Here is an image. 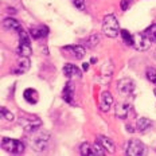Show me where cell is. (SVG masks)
<instances>
[{
	"instance_id": "obj_1",
	"label": "cell",
	"mask_w": 156,
	"mask_h": 156,
	"mask_svg": "<svg viewBox=\"0 0 156 156\" xmlns=\"http://www.w3.org/2000/svg\"><path fill=\"white\" fill-rule=\"evenodd\" d=\"M30 145L35 151L43 152L48 148V143H50V133L44 131H35L31 133V137H28Z\"/></svg>"
},
{
	"instance_id": "obj_2",
	"label": "cell",
	"mask_w": 156,
	"mask_h": 156,
	"mask_svg": "<svg viewBox=\"0 0 156 156\" xmlns=\"http://www.w3.org/2000/svg\"><path fill=\"white\" fill-rule=\"evenodd\" d=\"M102 32L108 38H116L119 32H121L119 26V20L115 15H106L102 20Z\"/></svg>"
},
{
	"instance_id": "obj_3",
	"label": "cell",
	"mask_w": 156,
	"mask_h": 156,
	"mask_svg": "<svg viewBox=\"0 0 156 156\" xmlns=\"http://www.w3.org/2000/svg\"><path fill=\"white\" fill-rule=\"evenodd\" d=\"M19 35V44L16 48V53L19 57H28L32 53L31 48V35H28L26 30H22L20 32H18Z\"/></svg>"
},
{
	"instance_id": "obj_4",
	"label": "cell",
	"mask_w": 156,
	"mask_h": 156,
	"mask_svg": "<svg viewBox=\"0 0 156 156\" xmlns=\"http://www.w3.org/2000/svg\"><path fill=\"white\" fill-rule=\"evenodd\" d=\"M19 124L23 126V129L27 133H32L38 129H41L42 126V120L37 116H31V115H27V116H22L19 119Z\"/></svg>"
},
{
	"instance_id": "obj_5",
	"label": "cell",
	"mask_w": 156,
	"mask_h": 156,
	"mask_svg": "<svg viewBox=\"0 0 156 156\" xmlns=\"http://www.w3.org/2000/svg\"><path fill=\"white\" fill-rule=\"evenodd\" d=\"M2 148L5 152L14 155H20L24 152V144L20 140H15V139H9V137H3L2 139Z\"/></svg>"
},
{
	"instance_id": "obj_6",
	"label": "cell",
	"mask_w": 156,
	"mask_h": 156,
	"mask_svg": "<svg viewBox=\"0 0 156 156\" xmlns=\"http://www.w3.org/2000/svg\"><path fill=\"white\" fill-rule=\"evenodd\" d=\"M117 90L125 98L133 97V94H135V82L131 78H121L117 82Z\"/></svg>"
},
{
	"instance_id": "obj_7",
	"label": "cell",
	"mask_w": 156,
	"mask_h": 156,
	"mask_svg": "<svg viewBox=\"0 0 156 156\" xmlns=\"http://www.w3.org/2000/svg\"><path fill=\"white\" fill-rule=\"evenodd\" d=\"M125 154L128 156H140L145 154V145L137 139H132L126 144Z\"/></svg>"
},
{
	"instance_id": "obj_8",
	"label": "cell",
	"mask_w": 156,
	"mask_h": 156,
	"mask_svg": "<svg viewBox=\"0 0 156 156\" xmlns=\"http://www.w3.org/2000/svg\"><path fill=\"white\" fill-rule=\"evenodd\" d=\"M152 42L145 37L144 32H137V34H133V44L132 47H135L137 51H145L151 47Z\"/></svg>"
},
{
	"instance_id": "obj_9",
	"label": "cell",
	"mask_w": 156,
	"mask_h": 156,
	"mask_svg": "<svg viewBox=\"0 0 156 156\" xmlns=\"http://www.w3.org/2000/svg\"><path fill=\"white\" fill-rule=\"evenodd\" d=\"M62 50L66 54H69L73 58H76V59H82L86 54V48L83 46H81V44H70V46H65Z\"/></svg>"
},
{
	"instance_id": "obj_10",
	"label": "cell",
	"mask_w": 156,
	"mask_h": 156,
	"mask_svg": "<svg viewBox=\"0 0 156 156\" xmlns=\"http://www.w3.org/2000/svg\"><path fill=\"white\" fill-rule=\"evenodd\" d=\"M63 74L66 78H69V80H76V78H81L82 77V71L78 66L76 65H71V63H66L63 66Z\"/></svg>"
},
{
	"instance_id": "obj_11",
	"label": "cell",
	"mask_w": 156,
	"mask_h": 156,
	"mask_svg": "<svg viewBox=\"0 0 156 156\" xmlns=\"http://www.w3.org/2000/svg\"><path fill=\"white\" fill-rule=\"evenodd\" d=\"M30 59L28 57H20L19 61L16 62L15 67L12 69V74H24L27 73L28 69H30Z\"/></svg>"
},
{
	"instance_id": "obj_12",
	"label": "cell",
	"mask_w": 156,
	"mask_h": 156,
	"mask_svg": "<svg viewBox=\"0 0 156 156\" xmlns=\"http://www.w3.org/2000/svg\"><path fill=\"white\" fill-rule=\"evenodd\" d=\"M132 112V105L129 102H121L116 105V116L121 120L128 119Z\"/></svg>"
},
{
	"instance_id": "obj_13",
	"label": "cell",
	"mask_w": 156,
	"mask_h": 156,
	"mask_svg": "<svg viewBox=\"0 0 156 156\" xmlns=\"http://www.w3.org/2000/svg\"><path fill=\"white\" fill-rule=\"evenodd\" d=\"M113 105V97L109 92H102L101 98H100V109L102 112H109V109Z\"/></svg>"
},
{
	"instance_id": "obj_14",
	"label": "cell",
	"mask_w": 156,
	"mask_h": 156,
	"mask_svg": "<svg viewBox=\"0 0 156 156\" xmlns=\"http://www.w3.org/2000/svg\"><path fill=\"white\" fill-rule=\"evenodd\" d=\"M3 27H4L5 30L15 31V32H20L22 30H23L22 24L14 18H5L4 20H3Z\"/></svg>"
},
{
	"instance_id": "obj_15",
	"label": "cell",
	"mask_w": 156,
	"mask_h": 156,
	"mask_svg": "<svg viewBox=\"0 0 156 156\" xmlns=\"http://www.w3.org/2000/svg\"><path fill=\"white\" fill-rule=\"evenodd\" d=\"M48 34V27H46V26H37V27H31L30 30V35L32 39H42L44 37H47Z\"/></svg>"
},
{
	"instance_id": "obj_16",
	"label": "cell",
	"mask_w": 156,
	"mask_h": 156,
	"mask_svg": "<svg viewBox=\"0 0 156 156\" xmlns=\"http://www.w3.org/2000/svg\"><path fill=\"white\" fill-rule=\"evenodd\" d=\"M97 140L100 141V144L102 145V148L105 149L108 154H115L116 152V145H115V143H113L112 140H110L109 137H106V136H98L97 137Z\"/></svg>"
},
{
	"instance_id": "obj_17",
	"label": "cell",
	"mask_w": 156,
	"mask_h": 156,
	"mask_svg": "<svg viewBox=\"0 0 156 156\" xmlns=\"http://www.w3.org/2000/svg\"><path fill=\"white\" fill-rule=\"evenodd\" d=\"M62 97L63 100L66 101L67 104H70V105H74V87L71 86L70 82H66V85L63 87V92H62Z\"/></svg>"
},
{
	"instance_id": "obj_18",
	"label": "cell",
	"mask_w": 156,
	"mask_h": 156,
	"mask_svg": "<svg viewBox=\"0 0 156 156\" xmlns=\"http://www.w3.org/2000/svg\"><path fill=\"white\" fill-rule=\"evenodd\" d=\"M151 128H152V121L148 119H145V117H141V119H139L137 121H136V131L144 133Z\"/></svg>"
},
{
	"instance_id": "obj_19",
	"label": "cell",
	"mask_w": 156,
	"mask_h": 156,
	"mask_svg": "<svg viewBox=\"0 0 156 156\" xmlns=\"http://www.w3.org/2000/svg\"><path fill=\"white\" fill-rule=\"evenodd\" d=\"M23 97H24L26 101L30 102V104H37V102H38V100H39L38 92H37L35 89H31V87H28V89H26V90H24Z\"/></svg>"
},
{
	"instance_id": "obj_20",
	"label": "cell",
	"mask_w": 156,
	"mask_h": 156,
	"mask_svg": "<svg viewBox=\"0 0 156 156\" xmlns=\"http://www.w3.org/2000/svg\"><path fill=\"white\" fill-rule=\"evenodd\" d=\"M101 42V37H100L98 34H93V35H90V37H87L85 39V44L87 47H96L97 44Z\"/></svg>"
},
{
	"instance_id": "obj_21",
	"label": "cell",
	"mask_w": 156,
	"mask_h": 156,
	"mask_svg": "<svg viewBox=\"0 0 156 156\" xmlns=\"http://www.w3.org/2000/svg\"><path fill=\"white\" fill-rule=\"evenodd\" d=\"M143 32H144L145 37H147L149 41L152 42V43H156V24H151L149 27L145 28Z\"/></svg>"
},
{
	"instance_id": "obj_22",
	"label": "cell",
	"mask_w": 156,
	"mask_h": 156,
	"mask_svg": "<svg viewBox=\"0 0 156 156\" xmlns=\"http://www.w3.org/2000/svg\"><path fill=\"white\" fill-rule=\"evenodd\" d=\"M80 152H81V155H82V156H92V155H96V154H94L93 145H90L89 143H83V144H81Z\"/></svg>"
},
{
	"instance_id": "obj_23",
	"label": "cell",
	"mask_w": 156,
	"mask_h": 156,
	"mask_svg": "<svg viewBox=\"0 0 156 156\" xmlns=\"http://www.w3.org/2000/svg\"><path fill=\"white\" fill-rule=\"evenodd\" d=\"M145 76H147V80L149 81V82H152V83L156 85V69L155 67H148Z\"/></svg>"
},
{
	"instance_id": "obj_24",
	"label": "cell",
	"mask_w": 156,
	"mask_h": 156,
	"mask_svg": "<svg viewBox=\"0 0 156 156\" xmlns=\"http://www.w3.org/2000/svg\"><path fill=\"white\" fill-rule=\"evenodd\" d=\"M93 149H94V154L98 155V156H104V155L106 154V151L102 148V145L100 144L98 140H96V143L93 144Z\"/></svg>"
},
{
	"instance_id": "obj_25",
	"label": "cell",
	"mask_w": 156,
	"mask_h": 156,
	"mask_svg": "<svg viewBox=\"0 0 156 156\" xmlns=\"http://www.w3.org/2000/svg\"><path fill=\"white\" fill-rule=\"evenodd\" d=\"M121 37L126 44H129V46L133 44V35H131L126 30H121Z\"/></svg>"
},
{
	"instance_id": "obj_26",
	"label": "cell",
	"mask_w": 156,
	"mask_h": 156,
	"mask_svg": "<svg viewBox=\"0 0 156 156\" xmlns=\"http://www.w3.org/2000/svg\"><path fill=\"white\" fill-rule=\"evenodd\" d=\"M2 117H3V119H5V120H7V121H14V120H15L14 113L8 112V110L4 108V106H3V108H2Z\"/></svg>"
},
{
	"instance_id": "obj_27",
	"label": "cell",
	"mask_w": 156,
	"mask_h": 156,
	"mask_svg": "<svg viewBox=\"0 0 156 156\" xmlns=\"http://www.w3.org/2000/svg\"><path fill=\"white\" fill-rule=\"evenodd\" d=\"M71 3H73L74 7L78 8L80 11H85V8H86V2L85 0H71Z\"/></svg>"
},
{
	"instance_id": "obj_28",
	"label": "cell",
	"mask_w": 156,
	"mask_h": 156,
	"mask_svg": "<svg viewBox=\"0 0 156 156\" xmlns=\"http://www.w3.org/2000/svg\"><path fill=\"white\" fill-rule=\"evenodd\" d=\"M129 4H131V0H122V2H121V9H122V11L128 9Z\"/></svg>"
},
{
	"instance_id": "obj_29",
	"label": "cell",
	"mask_w": 156,
	"mask_h": 156,
	"mask_svg": "<svg viewBox=\"0 0 156 156\" xmlns=\"http://www.w3.org/2000/svg\"><path fill=\"white\" fill-rule=\"evenodd\" d=\"M126 131H128V132H131V133H132L133 131H135V129H133V128H132V126H131V125H126Z\"/></svg>"
},
{
	"instance_id": "obj_30",
	"label": "cell",
	"mask_w": 156,
	"mask_h": 156,
	"mask_svg": "<svg viewBox=\"0 0 156 156\" xmlns=\"http://www.w3.org/2000/svg\"><path fill=\"white\" fill-rule=\"evenodd\" d=\"M83 69H85V70L89 69V63H83Z\"/></svg>"
},
{
	"instance_id": "obj_31",
	"label": "cell",
	"mask_w": 156,
	"mask_h": 156,
	"mask_svg": "<svg viewBox=\"0 0 156 156\" xmlns=\"http://www.w3.org/2000/svg\"><path fill=\"white\" fill-rule=\"evenodd\" d=\"M154 93H155V96H156V89H155V90H154Z\"/></svg>"
},
{
	"instance_id": "obj_32",
	"label": "cell",
	"mask_w": 156,
	"mask_h": 156,
	"mask_svg": "<svg viewBox=\"0 0 156 156\" xmlns=\"http://www.w3.org/2000/svg\"><path fill=\"white\" fill-rule=\"evenodd\" d=\"M155 59H156V51H155Z\"/></svg>"
}]
</instances>
